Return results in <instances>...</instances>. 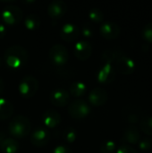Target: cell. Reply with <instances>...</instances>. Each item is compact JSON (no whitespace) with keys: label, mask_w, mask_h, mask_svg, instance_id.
<instances>
[{"label":"cell","mask_w":152,"mask_h":153,"mask_svg":"<svg viewBox=\"0 0 152 153\" xmlns=\"http://www.w3.org/2000/svg\"><path fill=\"white\" fill-rule=\"evenodd\" d=\"M108 99V92L105 89L101 87H96L89 93L88 100L89 102L94 107H100L103 106Z\"/></svg>","instance_id":"cell-11"},{"label":"cell","mask_w":152,"mask_h":153,"mask_svg":"<svg viewBox=\"0 0 152 153\" xmlns=\"http://www.w3.org/2000/svg\"><path fill=\"white\" fill-rule=\"evenodd\" d=\"M22 11L15 5H8L2 12V20L8 25L18 24L22 19Z\"/></svg>","instance_id":"cell-7"},{"label":"cell","mask_w":152,"mask_h":153,"mask_svg":"<svg viewBox=\"0 0 152 153\" xmlns=\"http://www.w3.org/2000/svg\"><path fill=\"white\" fill-rule=\"evenodd\" d=\"M114 64L116 72L124 75H130L135 70L134 61L122 50H116Z\"/></svg>","instance_id":"cell-3"},{"label":"cell","mask_w":152,"mask_h":153,"mask_svg":"<svg viewBox=\"0 0 152 153\" xmlns=\"http://www.w3.org/2000/svg\"><path fill=\"white\" fill-rule=\"evenodd\" d=\"M116 153H137V151L129 144H122L116 150Z\"/></svg>","instance_id":"cell-30"},{"label":"cell","mask_w":152,"mask_h":153,"mask_svg":"<svg viewBox=\"0 0 152 153\" xmlns=\"http://www.w3.org/2000/svg\"><path fill=\"white\" fill-rule=\"evenodd\" d=\"M49 58L55 65H64L69 58L68 50L64 45L56 44L49 50Z\"/></svg>","instance_id":"cell-6"},{"label":"cell","mask_w":152,"mask_h":153,"mask_svg":"<svg viewBox=\"0 0 152 153\" xmlns=\"http://www.w3.org/2000/svg\"><path fill=\"white\" fill-rule=\"evenodd\" d=\"M89 19L91 22H95V23L102 22H103V19H104L103 12L99 8L94 7V8L90 9V12H89Z\"/></svg>","instance_id":"cell-24"},{"label":"cell","mask_w":152,"mask_h":153,"mask_svg":"<svg viewBox=\"0 0 152 153\" xmlns=\"http://www.w3.org/2000/svg\"><path fill=\"white\" fill-rule=\"evenodd\" d=\"M43 122L47 128L48 129H54L56 126H59L61 123V116L60 114L54 110V109H48L43 114Z\"/></svg>","instance_id":"cell-16"},{"label":"cell","mask_w":152,"mask_h":153,"mask_svg":"<svg viewBox=\"0 0 152 153\" xmlns=\"http://www.w3.org/2000/svg\"><path fill=\"white\" fill-rule=\"evenodd\" d=\"M81 32H82V35L85 38H91L94 34V30L92 27L88 24H85L82 27Z\"/></svg>","instance_id":"cell-29"},{"label":"cell","mask_w":152,"mask_h":153,"mask_svg":"<svg viewBox=\"0 0 152 153\" xmlns=\"http://www.w3.org/2000/svg\"><path fill=\"white\" fill-rule=\"evenodd\" d=\"M86 91H87V86L83 82H74L73 83L71 84L69 89V93L75 98L83 96L86 93Z\"/></svg>","instance_id":"cell-21"},{"label":"cell","mask_w":152,"mask_h":153,"mask_svg":"<svg viewBox=\"0 0 152 153\" xmlns=\"http://www.w3.org/2000/svg\"><path fill=\"white\" fill-rule=\"evenodd\" d=\"M73 53L79 60L85 61L89 59L92 54V46L86 40H80L74 44Z\"/></svg>","instance_id":"cell-9"},{"label":"cell","mask_w":152,"mask_h":153,"mask_svg":"<svg viewBox=\"0 0 152 153\" xmlns=\"http://www.w3.org/2000/svg\"><path fill=\"white\" fill-rule=\"evenodd\" d=\"M0 147L4 153H16L19 150V143L13 138H5L0 143Z\"/></svg>","instance_id":"cell-20"},{"label":"cell","mask_w":152,"mask_h":153,"mask_svg":"<svg viewBox=\"0 0 152 153\" xmlns=\"http://www.w3.org/2000/svg\"><path fill=\"white\" fill-rule=\"evenodd\" d=\"M28 57L29 54L26 48L19 45L9 47L4 54L5 64L10 68L15 70L22 68L27 64Z\"/></svg>","instance_id":"cell-1"},{"label":"cell","mask_w":152,"mask_h":153,"mask_svg":"<svg viewBox=\"0 0 152 153\" xmlns=\"http://www.w3.org/2000/svg\"><path fill=\"white\" fill-rule=\"evenodd\" d=\"M123 139L125 143L130 144H138L141 140L140 130L135 126H130L127 127L124 133Z\"/></svg>","instance_id":"cell-17"},{"label":"cell","mask_w":152,"mask_h":153,"mask_svg":"<svg viewBox=\"0 0 152 153\" xmlns=\"http://www.w3.org/2000/svg\"><path fill=\"white\" fill-rule=\"evenodd\" d=\"M0 66H1V59H0Z\"/></svg>","instance_id":"cell-34"},{"label":"cell","mask_w":152,"mask_h":153,"mask_svg":"<svg viewBox=\"0 0 152 153\" xmlns=\"http://www.w3.org/2000/svg\"><path fill=\"white\" fill-rule=\"evenodd\" d=\"M80 35V29L73 23L68 22L62 26L60 30V37L66 42H72L75 40Z\"/></svg>","instance_id":"cell-14"},{"label":"cell","mask_w":152,"mask_h":153,"mask_svg":"<svg viewBox=\"0 0 152 153\" xmlns=\"http://www.w3.org/2000/svg\"><path fill=\"white\" fill-rule=\"evenodd\" d=\"M24 26L29 30H35L40 26V19L38 15L31 13L29 14L24 20Z\"/></svg>","instance_id":"cell-22"},{"label":"cell","mask_w":152,"mask_h":153,"mask_svg":"<svg viewBox=\"0 0 152 153\" xmlns=\"http://www.w3.org/2000/svg\"><path fill=\"white\" fill-rule=\"evenodd\" d=\"M39 88V82L38 80L31 75H26L24 76L18 86L19 93L21 96H22L25 99H30L33 97Z\"/></svg>","instance_id":"cell-4"},{"label":"cell","mask_w":152,"mask_h":153,"mask_svg":"<svg viewBox=\"0 0 152 153\" xmlns=\"http://www.w3.org/2000/svg\"><path fill=\"white\" fill-rule=\"evenodd\" d=\"M4 90V82L3 79L0 78V94L3 93Z\"/></svg>","instance_id":"cell-33"},{"label":"cell","mask_w":152,"mask_h":153,"mask_svg":"<svg viewBox=\"0 0 152 153\" xmlns=\"http://www.w3.org/2000/svg\"><path fill=\"white\" fill-rule=\"evenodd\" d=\"M116 151V145L115 142L111 140H107L103 142L100 145L101 153H114Z\"/></svg>","instance_id":"cell-25"},{"label":"cell","mask_w":152,"mask_h":153,"mask_svg":"<svg viewBox=\"0 0 152 153\" xmlns=\"http://www.w3.org/2000/svg\"><path fill=\"white\" fill-rule=\"evenodd\" d=\"M8 129L10 134L14 138H24L29 135L31 129V125L28 117L19 115L11 120Z\"/></svg>","instance_id":"cell-2"},{"label":"cell","mask_w":152,"mask_h":153,"mask_svg":"<svg viewBox=\"0 0 152 153\" xmlns=\"http://www.w3.org/2000/svg\"><path fill=\"white\" fill-rule=\"evenodd\" d=\"M90 113V105L83 100H75L68 106V114L74 119H82Z\"/></svg>","instance_id":"cell-5"},{"label":"cell","mask_w":152,"mask_h":153,"mask_svg":"<svg viewBox=\"0 0 152 153\" xmlns=\"http://www.w3.org/2000/svg\"><path fill=\"white\" fill-rule=\"evenodd\" d=\"M67 11V4L62 0L52 1L47 7L48 15L53 19H59L63 17Z\"/></svg>","instance_id":"cell-15"},{"label":"cell","mask_w":152,"mask_h":153,"mask_svg":"<svg viewBox=\"0 0 152 153\" xmlns=\"http://www.w3.org/2000/svg\"><path fill=\"white\" fill-rule=\"evenodd\" d=\"M13 106L5 99L0 98V120H6L13 116Z\"/></svg>","instance_id":"cell-19"},{"label":"cell","mask_w":152,"mask_h":153,"mask_svg":"<svg viewBox=\"0 0 152 153\" xmlns=\"http://www.w3.org/2000/svg\"><path fill=\"white\" fill-rule=\"evenodd\" d=\"M140 115V110L137 108H125L123 110V116L128 123L132 124V126H134L141 121L142 117Z\"/></svg>","instance_id":"cell-18"},{"label":"cell","mask_w":152,"mask_h":153,"mask_svg":"<svg viewBox=\"0 0 152 153\" xmlns=\"http://www.w3.org/2000/svg\"><path fill=\"white\" fill-rule=\"evenodd\" d=\"M50 140V134L46 128L39 127L30 134V143L37 147H42L48 143Z\"/></svg>","instance_id":"cell-12"},{"label":"cell","mask_w":152,"mask_h":153,"mask_svg":"<svg viewBox=\"0 0 152 153\" xmlns=\"http://www.w3.org/2000/svg\"><path fill=\"white\" fill-rule=\"evenodd\" d=\"M141 130L146 134L152 136V117L151 116H144L142 117L140 121Z\"/></svg>","instance_id":"cell-23"},{"label":"cell","mask_w":152,"mask_h":153,"mask_svg":"<svg viewBox=\"0 0 152 153\" xmlns=\"http://www.w3.org/2000/svg\"><path fill=\"white\" fill-rule=\"evenodd\" d=\"M138 147L142 152H148L151 149L152 147V140L149 137H145L140 140L138 143Z\"/></svg>","instance_id":"cell-28"},{"label":"cell","mask_w":152,"mask_h":153,"mask_svg":"<svg viewBox=\"0 0 152 153\" xmlns=\"http://www.w3.org/2000/svg\"><path fill=\"white\" fill-rule=\"evenodd\" d=\"M52 153H72V151L65 145H58L53 150Z\"/></svg>","instance_id":"cell-31"},{"label":"cell","mask_w":152,"mask_h":153,"mask_svg":"<svg viewBox=\"0 0 152 153\" xmlns=\"http://www.w3.org/2000/svg\"><path fill=\"white\" fill-rule=\"evenodd\" d=\"M100 34L106 39H116L120 35V27L113 22H102L100 29Z\"/></svg>","instance_id":"cell-13"},{"label":"cell","mask_w":152,"mask_h":153,"mask_svg":"<svg viewBox=\"0 0 152 153\" xmlns=\"http://www.w3.org/2000/svg\"><path fill=\"white\" fill-rule=\"evenodd\" d=\"M6 34V28L3 23H0V39H3Z\"/></svg>","instance_id":"cell-32"},{"label":"cell","mask_w":152,"mask_h":153,"mask_svg":"<svg viewBox=\"0 0 152 153\" xmlns=\"http://www.w3.org/2000/svg\"><path fill=\"white\" fill-rule=\"evenodd\" d=\"M116 70L114 65L104 64L99 70L97 74L98 82L101 84H108L115 81L116 78Z\"/></svg>","instance_id":"cell-8"},{"label":"cell","mask_w":152,"mask_h":153,"mask_svg":"<svg viewBox=\"0 0 152 153\" xmlns=\"http://www.w3.org/2000/svg\"><path fill=\"white\" fill-rule=\"evenodd\" d=\"M77 133L73 127H67L64 132V139L67 143H73L76 140Z\"/></svg>","instance_id":"cell-26"},{"label":"cell","mask_w":152,"mask_h":153,"mask_svg":"<svg viewBox=\"0 0 152 153\" xmlns=\"http://www.w3.org/2000/svg\"><path fill=\"white\" fill-rule=\"evenodd\" d=\"M49 98H50V102L54 106L62 108L67 105V103L69 102L70 93L63 88H57L51 91Z\"/></svg>","instance_id":"cell-10"},{"label":"cell","mask_w":152,"mask_h":153,"mask_svg":"<svg viewBox=\"0 0 152 153\" xmlns=\"http://www.w3.org/2000/svg\"><path fill=\"white\" fill-rule=\"evenodd\" d=\"M142 36L146 42L152 43V22L147 23L143 27L142 30Z\"/></svg>","instance_id":"cell-27"}]
</instances>
